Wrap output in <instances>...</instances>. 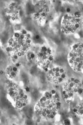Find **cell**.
Wrapping results in <instances>:
<instances>
[{"label": "cell", "instance_id": "1", "mask_svg": "<svg viewBox=\"0 0 83 125\" xmlns=\"http://www.w3.org/2000/svg\"><path fill=\"white\" fill-rule=\"evenodd\" d=\"M62 107L58 93L55 90L46 91L36 103L34 112L41 119L48 121L54 119Z\"/></svg>", "mask_w": 83, "mask_h": 125}, {"label": "cell", "instance_id": "2", "mask_svg": "<svg viewBox=\"0 0 83 125\" xmlns=\"http://www.w3.org/2000/svg\"><path fill=\"white\" fill-rule=\"evenodd\" d=\"M32 35L25 29L15 32L9 39L6 51L13 64H16L19 59L26 55L32 47Z\"/></svg>", "mask_w": 83, "mask_h": 125}, {"label": "cell", "instance_id": "3", "mask_svg": "<svg viewBox=\"0 0 83 125\" xmlns=\"http://www.w3.org/2000/svg\"><path fill=\"white\" fill-rule=\"evenodd\" d=\"M7 98L12 105L17 109H22L27 105L28 97L25 90L12 80L6 82Z\"/></svg>", "mask_w": 83, "mask_h": 125}, {"label": "cell", "instance_id": "4", "mask_svg": "<svg viewBox=\"0 0 83 125\" xmlns=\"http://www.w3.org/2000/svg\"><path fill=\"white\" fill-rule=\"evenodd\" d=\"M83 93L82 82L78 79L72 77L66 80L62 86V95L66 103H70L76 97Z\"/></svg>", "mask_w": 83, "mask_h": 125}, {"label": "cell", "instance_id": "5", "mask_svg": "<svg viewBox=\"0 0 83 125\" xmlns=\"http://www.w3.org/2000/svg\"><path fill=\"white\" fill-rule=\"evenodd\" d=\"M81 14L79 12L64 15L62 17L61 23L62 33L70 35L76 32L81 25Z\"/></svg>", "mask_w": 83, "mask_h": 125}, {"label": "cell", "instance_id": "6", "mask_svg": "<svg viewBox=\"0 0 83 125\" xmlns=\"http://www.w3.org/2000/svg\"><path fill=\"white\" fill-rule=\"evenodd\" d=\"M67 61L74 71L80 72L83 70V42L72 45L68 55Z\"/></svg>", "mask_w": 83, "mask_h": 125}, {"label": "cell", "instance_id": "7", "mask_svg": "<svg viewBox=\"0 0 83 125\" xmlns=\"http://www.w3.org/2000/svg\"><path fill=\"white\" fill-rule=\"evenodd\" d=\"M54 59L51 49L45 45L41 46L36 53L35 61L36 66L46 72L50 69Z\"/></svg>", "mask_w": 83, "mask_h": 125}, {"label": "cell", "instance_id": "8", "mask_svg": "<svg viewBox=\"0 0 83 125\" xmlns=\"http://www.w3.org/2000/svg\"><path fill=\"white\" fill-rule=\"evenodd\" d=\"M50 11V8L47 1H38L33 10V18L39 24L43 25L48 17Z\"/></svg>", "mask_w": 83, "mask_h": 125}, {"label": "cell", "instance_id": "9", "mask_svg": "<svg viewBox=\"0 0 83 125\" xmlns=\"http://www.w3.org/2000/svg\"><path fill=\"white\" fill-rule=\"evenodd\" d=\"M46 78L50 83L58 85L67 80V73L63 67L57 66L50 68L47 72Z\"/></svg>", "mask_w": 83, "mask_h": 125}, {"label": "cell", "instance_id": "10", "mask_svg": "<svg viewBox=\"0 0 83 125\" xmlns=\"http://www.w3.org/2000/svg\"><path fill=\"white\" fill-rule=\"evenodd\" d=\"M5 14L8 20L13 22H19L22 17L21 9L16 2H12L5 9Z\"/></svg>", "mask_w": 83, "mask_h": 125}, {"label": "cell", "instance_id": "11", "mask_svg": "<svg viewBox=\"0 0 83 125\" xmlns=\"http://www.w3.org/2000/svg\"><path fill=\"white\" fill-rule=\"evenodd\" d=\"M19 72V69L16 66L15 64H11L8 65L5 71V74L8 80H12L14 79L18 75Z\"/></svg>", "mask_w": 83, "mask_h": 125}, {"label": "cell", "instance_id": "12", "mask_svg": "<svg viewBox=\"0 0 83 125\" xmlns=\"http://www.w3.org/2000/svg\"><path fill=\"white\" fill-rule=\"evenodd\" d=\"M73 112L78 115L81 116L83 115V103H80L77 104L75 106L73 110Z\"/></svg>", "mask_w": 83, "mask_h": 125}, {"label": "cell", "instance_id": "13", "mask_svg": "<svg viewBox=\"0 0 83 125\" xmlns=\"http://www.w3.org/2000/svg\"><path fill=\"white\" fill-rule=\"evenodd\" d=\"M26 58L27 61L29 62H33L34 60H35L36 58V53H35L34 52L31 51L30 50L27 52V54H26Z\"/></svg>", "mask_w": 83, "mask_h": 125}, {"label": "cell", "instance_id": "14", "mask_svg": "<svg viewBox=\"0 0 83 125\" xmlns=\"http://www.w3.org/2000/svg\"><path fill=\"white\" fill-rule=\"evenodd\" d=\"M34 41L36 42L37 43H39L41 41V38L40 36L39 35H36L34 37Z\"/></svg>", "mask_w": 83, "mask_h": 125}, {"label": "cell", "instance_id": "15", "mask_svg": "<svg viewBox=\"0 0 83 125\" xmlns=\"http://www.w3.org/2000/svg\"><path fill=\"white\" fill-rule=\"evenodd\" d=\"M64 124L65 125H70L71 123L69 119H66L64 121Z\"/></svg>", "mask_w": 83, "mask_h": 125}, {"label": "cell", "instance_id": "16", "mask_svg": "<svg viewBox=\"0 0 83 125\" xmlns=\"http://www.w3.org/2000/svg\"><path fill=\"white\" fill-rule=\"evenodd\" d=\"M25 91H26L27 93H29V92H30V88L28 87V86L26 87L25 88Z\"/></svg>", "mask_w": 83, "mask_h": 125}, {"label": "cell", "instance_id": "17", "mask_svg": "<svg viewBox=\"0 0 83 125\" xmlns=\"http://www.w3.org/2000/svg\"><path fill=\"white\" fill-rule=\"evenodd\" d=\"M81 26H82V27L83 29V16L81 19Z\"/></svg>", "mask_w": 83, "mask_h": 125}, {"label": "cell", "instance_id": "18", "mask_svg": "<svg viewBox=\"0 0 83 125\" xmlns=\"http://www.w3.org/2000/svg\"><path fill=\"white\" fill-rule=\"evenodd\" d=\"M66 11H67V12L68 13H70V12H71V9H70V8H67V9H66Z\"/></svg>", "mask_w": 83, "mask_h": 125}, {"label": "cell", "instance_id": "19", "mask_svg": "<svg viewBox=\"0 0 83 125\" xmlns=\"http://www.w3.org/2000/svg\"><path fill=\"white\" fill-rule=\"evenodd\" d=\"M80 2H81L83 4V1H80Z\"/></svg>", "mask_w": 83, "mask_h": 125}]
</instances>
